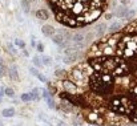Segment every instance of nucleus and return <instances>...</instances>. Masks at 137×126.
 I'll use <instances>...</instances> for the list:
<instances>
[{
    "label": "nucleus",
    "instance_id": "1",
    "mask_svg": "<svg viewBox=\"0 0 137 126\" xmlns=\"http://www.w3.org/2000/svg\"><path fill=\"white\" fill-rule=\"evenodd\" d=\"M116 56L120 60L112 72L116 82L112 97L119 98L121 105L125 106L126 117L137 122V20L120 32Z\"/></svg>",
    "mask_w": 137,
    "mask_h": 126
},
{
    "label": "nucleus",
    "instance_id": "2",
    "mask_svg": "<svg viewBox=\"0 0 137 126\" xmlns=\"http://www.w3.org/2000/svg\"><path fill=\"white\" fill-rule=\"evenodd\" d=\"M93 72L94 71H93V68L91 65H89V62L83 61V62H79L76 67L68 73V76H69L71 81L76 84L80 89H83V88H88L89 78H91Z\"/></svg>",
    "mask_w": 137,
    "mask_h": 126
},
{
    "label": "nucleus",
    "instance_id": "3",
    "mask_svg": "<svg viewBox=\"0 0 137 126\" xmlns=\"http://www.w3.org/2000/svg\"><path fill=\"white\" fill-rule=\"evenodd\" d=\"M85 119L92 125H104L105 123V115L98 113V111H91V113L85 114Z\"/></svg>",
    "mask_w": 137,
    "mask_h": 126
},
{
    "label": "nucleus",
    "instance_id": "4",
    "mask_svg": "<svg viewBox=\"0 0 137 126\" xmlns=\"http://www.w3.org/2000/svg\"><path fill=\"white\" fill-rule=\"evenodd\" d=\"M41 33H43L45 37H53L57 32H56V28L53 27V25H51V24H45V25H43L41 27Z\"/></svg>",
    "mask_w": 137,
    "mask_h": 126
},
{
    "label": "nucleus",
    "instance_id": "5",
    "mask_svg": "<svg viewBox=\"0 0 137 126\" xmlns=\"http://www.w3.org/2000/svg\"><path fill=\"white\" fill-rule=\"evenodd\" d=\"M83 49V46L81 45H79V44H69L67 48L64 49V53H65V56H69V54H73V53H77V52H80V50Z\"/></svg>",
    "mask_w": 137,
    "mask_h": 126
},
{
    "label": "nucleus",
    "instance_id": "6",
    "mask_svg": "<svg viewBox=\"0 0 137 126\" xmlns=\"http://www.w3.org/2000/svg\"><path fill=\"white\" fill-rule=\"evenodd\" d=\"M35 15H36V17L39 19V20H48V19H49V12L47 11L45 8H40V9H37Z\"/></svg>",
    "mask_w": 137,
    "mask_h": 126
},
{
    "label": "nucleus",
    "instance_id": "7",
    "mask_svg": "<svg viewBox=\"0 0 137 126\" xmlns=\"http://www.w3.org/2000/svg\"><path fill=\"white\" fill-rule=\"evenodd\" d=\"M8 76L12 81H16V82L19 81V73H17V68L15 65H12V67L8 68Z\"/></svg>",
    "mask_w": 137,
    "mask_h": 126
},
{
    "label": "nucleus",
    "instance_id": "8",
    "mask_svg": "<svg viewBox=\"0 0 137 126\" xmlns=\"http://www.w3.org/2000/svg\"><path fill=\"white\" fill-rule=\"evenodd\" d=\"M29 72H31V74H32V76L37 77V78H39V80H40L41 82H48V80L45 78V76H44V74H41V72L39 71V69H36V68H33V67H32V68H29Z\"/></svg>",
    "mask_w": 137,
    "mask_h": 126
},
{
    "label": "nucleus",
    "instance_id": "9",
    "mask_svg": "<svg viewBox=\"0 0 137 126\" xmlns=\"http://www.w3.org/2000/svg\"><path fill=\"white\" fill-rule=\"evenodd\" d=\"M94 29H96V36H102L107 31V24L105 23H97L94 25Z\"/></svg>",
    "mask_w": 137,
    "mask_h": 126
},
{
    "label": "nucleus",
    "instance_id": "10",
    "mask_svg": "<svg viewBox=\"0 0 137 126\" xmlns=\"http://www.w3.org/2000/svg\"><path fill=\"white\" fill-rule=\"evenodd\" d=\"M79 58H80V52L69 54V56H65V57H64V62L65 64H72L75 61H79Z\"/></svg>",
    "mask_w": 137,
    "mask_h": 126
},
{
    "label": "nucleus",
    "instance_id": "11",
    "mask_svg": "<svg viewBox=\"0 0 137 126\" xmlns=\"http://www.w3.org/2000/svg\"><path fill=\"white\" fill-rule=\"evenodd\" d=\"M29 94H31L32 101H40V98H41V89H39V88H33V89L29 92Z\"/></svg>",
    "mask_w": 137,
    "mask_h": 126
},
{
    "label": "nucleus",
    "instance_id": "12",
    "mask_svg": "<svg viewBox=\"0 0 137 126\" xmlns=\"http://www.w3.org/2000/svg\"><path fill=\"white\" fill-rule=\"evenodd\" d=\"M60 108L63 109V111H65V113H71L72 111V109L75 108V106L71 104V102L65 101V100H61V104H60Z\"/></svg>",
    "mask_w": 137,
    "mask_h": 126
},
{
    "label": "nucleus",
    "instance_id": "13",
    "mask_svg": "<svg viewBox=\"0 0 137 126\" xmlns=\"http://www.w3.org/2000/svg\"><path fill=\"white\" fill-rule=\"evenodd\" d=\"M128 11H129V9L126 8L125 6H121V7L117 8V11L115 12V15L119 17V19H125V16H126V13H128Z\"/></svg>",
    "mask_w": 137,
    "mask_h": 126
},
{
    "label": "nucleus",
    "instance_id": "14",
    "mask_svg": "<svg viewBox=\"0 0 137 126\" xmlns=\"http://www.w3.org/2000/svg\"><path fill=\"white\" fill-rule=\"evenodd\" d=\"M121 29H122L121 23L116 21V23H113V24H111V27H109V33H119V32H121Z\"/></svg>",
    "mask_w": 137,
    "mask_h": 126
},
{
    "label": "nucleus",
    "instance_id": "15",
    "mask_svg": "<svg viewBox=\"0 0 137 126\" xmlns=\"http://www.w3.org/2000/svg\"><path fill=\"white\" fill-rule=\"evenodd\" d=\"M2 115H3V117H6V118H11V117L15 115V109H13V108H6V109H3Z\"/></svg>",
    "mask_w": 137,
    "mask_h": 126
},
{
    "label": "nucleus",
    "instance_id": "16",
    "mask_svg": "<svg viewBox=\"0 0 137 126\" xmlns=\"http://www.w3.org/2000/svg\"><path fill=\"white\" fill-rule=\"evenodd\" d=\"M8 74V68L6 67V64L3 62V58L0 57V77H4Z\"/></svg>",
    "mask_w": 137,
    "mask_h": 126
},
{
    "label": "nucleus",
    "instance_id": "17",
    "mask_svg": "<svg viewBox=\"0 0 137 126\" xmlns=\"http://www.w3.org/2000/svg\"><path fill=\"white\" fill-rule=\"evenodd\" d=\"M21 8L25 13H29V11H31V2L29 0H21Z\"/></svg>",
    "mask_w": 137,
    "mask_h": 126
},
{
    "label": "nucleus",
    "instance_id": "18",
    "mask_svg": "<svg viewBox=\"0 0 137 126\" xmlns=\"http://www.w3.org/2000/svg\"><path fill=\"white\" fill-rule=\"evenodd\" d=\"M41 62H43L44 67H51L52 65V58L49 56H41Z\"/></svg>",
    "mask_w": 137,
    "mask_h": 126
},
{
    "label": "nucleus",
    "instance_id": "19",
    "mask_svg": "<svg viewBox=\"0 0 137 126\" xmlns=\"http://www.w3.org/2000/svg\"><path fill=\"white\" fill-rule=\"evenodd\" d=\"M32 62H33V65L36 68H41V67H44L43 62H41V57H39V56H35L33 58H32Z\"/></svg>",
    "mask_w": 137,
    "mask_h": 126
},
{
    "label": "nucleus",
    "instance_id": "20",
    "mask_svg": "<svg viewBox=\"0 0 137 126\" xmlns=\"http://www.w3.org/2000/svg\"><path fill=\"white\" fill-rule=\"evenodd\" d=\"M7 48H8V52L11 53V54H13V56H16V54H17V48H16V46L13 45V44L9 43V44L7 45Z\"/></svg>",
    "mask_w": 137,
    "mask_h": 126
},
{
    "label": "nucleus",
    "instance_id": "21",
    "mask_svg": "<svg viewBox=\"0 0 137 126\" xmlns=\"http://www.w3.org/2000/svg\"><path fill=\"white\" fill-rule=\"evenodd\" d=\"M13 43H15V45L17 46V48L25 49V43H24L23 40H20V39H15V40H13Z\"/></svg>",
    "mask_w": 137,
    "mask_h": 126
},
{
    "label": "nucleus",
    "instance_id": "22",
    "mask_svg": "<svg viewBox=\"0 0 137 126\" xmlns=\"http://www.w3.org/2000/svg\"><path fill=\"white\" fill-rule=\"evenodd\" d=\"M47 86H48V90L51 92V94H52V96H55L56 93H57V88H56L55 85H52V84H51L49 81L47 82Z\"/></svg>",
    "mask_w": 137,
    "mask_h": 126
},
{
    "label": "nucleus",
    "instance_id": "23",
    "mask_svg": "<svg viewBox=\"0 0 137 126\" xmlns=\"http://www.w3.org/2000/svg\"><path fill=\"white\" fill-rule=\"evenodd\" d=\"M45 102H47V105H48L51 109H56V105H55V102H53V98H52V96L48 97V98H45Z\"/></svg>",
    "mask_w": 137,
    "mask_h": 126
},
{
    "label": "nucleus",
    "instance_id": "24",
    "mask_svg": "<svg viewBox=\"0 0 137 126\" xmlns=\"http://www.w3.org/2000/svg\"><path fill=\"white\" fill-rule=\"evenodd\" d=\"M6 96L9 97V98H13L15 97V90L12 88H6Z\"/></svg>",
    "mask_w": 137,
    "mask_h": 126
},
{
    "label": "nucleus",
    "instance_id": "25",
    "mask_svg": "<svg viewBox=\"0 0 137 126\" xmlns=\"http://www.w3.org/2000/svg\"><path fill=\"white\" fill-rule=\"evenodd\" d=\"M21 101H24V102H29V101H32L29 93H23V94H21Z\"/></svg>",
    "mask_w": 137,
    "mask_h": 126
},
{
    "label": "nucleus",
    "instance_id": "26",
    "mask_svg": "<svg viewBox=\"0 0 137 126\" xmlns=\"http://www.w3.org/2000/svg\"><path fill=\"white\" fill-rule=\"evenodd\" d=\"M55 76L56 77H64V76H67V72H65L64 69H57V71L55 72Z\"/></svg>",
    "mask_w": 137,
    "mask_h": 126
},
{
    "label": "nucleus",
    "instance_id": "27",
    "mask_svg": "<svg viewBox=\"0 0 137 126\" xmlns=\"http://www.w3.org/2000/svg\"><path fill=\"white\" fill-rule=\"evenodd\" d=\"M134 15H136V12L133 11V9H129L128 13H126V16H125V19L126 20H132V19L134 17Z\"/></svg>",
    "mask_w": 137,
    "mask_h": 126
},
{
    "label": "nucleus",
    "instance_id": "28",
    "mask_svg": "<svg viewBox=\"0 0 137 126\" xmlns=\"http://www.w3.org/2000/svg\"><path fill=\"white\" fill-rule=\"evenodd\" d=\"M4 96H6V88H4V86H0V104H2Z\"/></svg>",
    "mask_w": 137,
    "mask_h": 126
},
{
    "label": "nucleus",
    "instance_id": "29",
    "mask_svg": "<svg viewBox=\"0 0 137 126\" xmlns=\"http://www.w3.org/2000/svg\"><path fill=\"white\" fill-rule=\"evenodd\" d=\"M36 49H37V52H40V53L44 52V45L43 44H37L36 45Z\"/></svg>",
    "mask_w": 137,
    "mask_h": 126
},
{
    "label": "nucleus",
    "instance_id": "30",
    "mask_svg": "<svg viewBox=\"0 0 137 126\" xmlns=\"http://www.w3.org/2000/svg\"><path fill=\"white\" fill-rule=\"evenodd\" d=\"M113 15H115V13H105V19L107 20H109V19L113 17Z\"/></svg>",
    "mask_w": 137,
    "mask_h": 126
},
{
    "label": "nucleus",
    "instance_id": "31",
    "mask_svg": "<svg viewBox=\"0 0 137 126\" xmlns=\"http://www.w3.org/2000/svg\"><path fill=\"white\" fill-rule=\"evenodd\" d=\"M56 126H67V123H65V122H63V121H59V122L56 123Z\"/></svg>",
    "mask_w": 137,
    "mask_h": 126
},
{
    "label": "nucleus",
    "instance_id": "32",
    "mask_svg": "<svg viewBox=\"0 0 137 126\" xmlns=\"http://www.w3.org/2000/svg\"><path fill=\"white\" fill-rule=\"evenodd\" d=\"M23 54H24L25 57H28V56H29V53H28V50H25V49H23Z\"/></svg>",
    "mask_w": 137,
    "mask_h": 126
},
{
    "label": "nucleus",
    "instance_id": "33",
    "mask_svg": "<svg viewBox=\"0 0 137 126\" xmlns=\"http://www.w3.org/2000/svg\"><path fill=\"white\" fill-rule=\"evenodd\" d=\"M31 44H32V46L37 45V44H36V41H35V37H32V41H31Z\"/></svg>",
    "mask_w": 137,
    "mask_h": 126
},
{
    "label": "nucleus",
    "instance_id": "34",
    "mask_svg": "<svg viewBox=\"0 0 137 126\" xmlns=\"http://www.w3.org/2000/svg\"><path fill=\"white\" fill-rule=\"evenodd\" d=\"M121 3H122V6H125V4L129 3V0H121Z\"/></svg>",
    "mask_w": 137,
    "mask_h": 126
},
{
    "label": "nucleus",
    "instance_id": "35",
    "mask_svg": "<svg viewBox=\"0 0 137 126\" xmlns=\"http://www.w3.org/2000/svg\"><path fill=\"white\" fill-rule=\"evenodd\" d=\"M0 126H4V125H3V123H2V122H0Z\"/></svg>",
    "mask_w": 137,
    "mask_h": 126
}]
</instances>
